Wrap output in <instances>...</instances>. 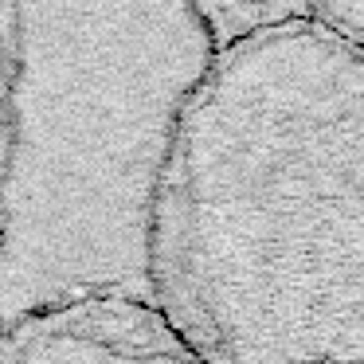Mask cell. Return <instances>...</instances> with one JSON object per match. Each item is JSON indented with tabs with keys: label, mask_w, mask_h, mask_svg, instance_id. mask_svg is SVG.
Masks as SVG:
<instances>
[{
	"label": "cell",
	"mask_w": 364,
	"mask_h": 364,
	"mask_svg": "<svg viewBox=\"0 0 364 364\" xmlns=\"http://www.w3.org/2000/svg\"><path fill=\"white\" fill-rule=\"evenodd\" d=\"M153 309L196 364H364V51L317 20L215 55L153 215Z\"/></svg>",
	"instance_id": "6da1fadb"
},
{
	"label": "cell",
	"mask_w": 364,
	"mask_h": 364,
	"mask_svg": "<svg viewBox=\"0 0 364 364\" xmlns=\"http://www.w3.org/2000/svg\"><path fill=\"white\" fill-rule=\"evenodd\" d=\"M215 55L188 0H9L0 333L82 301L153 306L161 176Z\"/></svg>",
	"instance_id": "7a4b0ae2"
},
{
	"label": "cell",
	"mask_w": 364,
	"mask_h": 364,
	"mask_svg": "<svg viewBox=\"0 0 364 364\" xmlns=\"http://www.w3.org/2000/svg\"><path fill=\"white\" fill-rule=\"evenodd\" d=\"M0 364H196L141 301H82L0 333Z\"/></svg>",
	"instance_id": "3957f363"
},
{
	"label": "cell",
	"mask_w": 364,
	"mask_h": 364,
	"mask_svg": "<svg viewBox=\"0 0 364 364\" xmlns=\"http://www.w3.org/2000/svg\"><path fill=\"white\" fill-rule=\"evenodd\" d=\"M188 4L204 20L208 36L220 51L247 36L294 24V20H314L306 0H188Z\"/></svg>",
	"instance_id": "277c9868"
},
{
	"label": "cell",
	"mask_w": 364,
	"mask_h": 364,
	"mask_svg": "<svg viewBox=\"0 0 364 364\" xmlns=\"http://www.w3.org/2000/svg\"><path fill=\"white\" fill-rule=\"evenodd\" d=\"M309 16L364 51V0H306Z\"/></svg>",
	"instance_id": "5b68a950"
},
{
	"label": "cell",
	"mask_w": 364,
	"mask_h": 364,
	"mask_svg": "<svg viewBox=\"0 0 364 364\" xmlns=\"http://www.w3.org/2000/svg\"><path fill=\"white\" fill-rule=\"evenodd\" d=\"M4 82H9V0H0V137H4Z\"/></svg>",
	"instance_id": "8992f818"
}]
</instances>
